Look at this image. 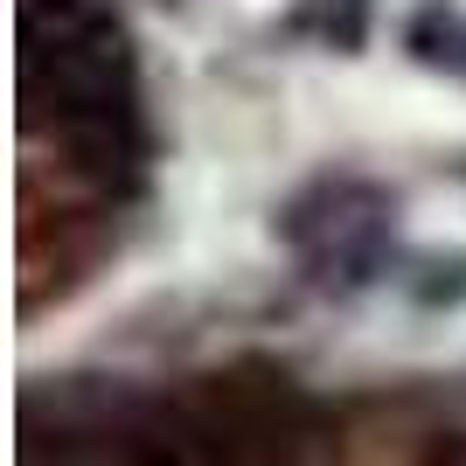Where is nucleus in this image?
Segmentation results:
<instances>
[{
	"label": "nucleus",
	"instance_id": "1",
	"mask_svg": "<svg viewBox=\"0 0 466 466\" xmlns=\"http://www.w3.org/2000/svg\"><path fill=\"white\" fill-rule=\"evenodd\" d=\"M21 133H49L70 181L97 202H133L147 188L154 126L112 0H21Z\"/></svg>",
	"mask_w": 466,
	"mask_h": 466
},
{
	"label": "nucleus",
	"instance_id": "2",
	"mask_svg": "<svg viewBox=\"0 0 466 466\" xmlns=\"http://www.w3.org/2000/svg\"><path fill=\"white\" fill-rule=\"evenodd\" d=\"M279 244L328 292H362L383 279L397 244V195L362 175H320L279 209Z\"/></svg>",
	"mask_w": 466,
	"mask_h": 466
},
{
	"label": "nucleus",
	"instance_id": "3",
	"mask_svg": "<svg viewBox=\"0 0 466 466\" xmlns=\"http://www.w3.org/2000/svg\"><path fill=\"white\" fill-rule=\"evenodd\" d=\"M410 56L431 63V70H446V77L466 84V7H446V0H425L404 28Z\"/></svg>",
	"mask_w": 466,
	"mask_h": 466
}]
</instances>
